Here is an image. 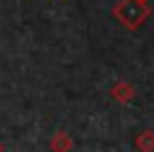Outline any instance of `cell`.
<instances>
[{"label":"cell","mask_w":154,"mask_h":152,"mask_svg":"<svg viewBox=\"0 0 154 152\" xmlns=\"http://www.w3.org/2000/svg\"><path fill=\"white\" fill-rule=\"evenodd\" d=\"M150 15H152L150 5L141 2V0H118L112 7V17L129 32L139 30L150 19Z\"/></svg>","instance_id":"1"},{"label":"cell","mask_w":154,"mask_h":152,"mask_svg":"<svg viewBox=\"0 0 154 152\" xmlns=\"http://www.w3.org/2000/svg\"><path fill=\"white\" fill-rule=\"evenodd\" d=\"M110 97L116 101V104H129L133 97H135V89L131 82L127 80H118L110 87Z\"/></svg>","instance_id":"2"},{"label":"cell","mask_w":154,"mask_h":152,"mask_svg":"<svg viewBox=\"0 0 154 152\" xmlns=\"http://www.w3.org/2000/svg\"><path fill=\"white\" fill-rule=\"evenodd\" d=\"M74 148V139L66 129H59L53 133V137L49 139V150L51 152H72Z\"/></svg>","instance_id":"3"},{"label":"cell","mask_w":154,"mask_h":152,"mask_svg":"<svg viewBox=\"0 0 154 152\" xmlns=\"http://www.w3.org/2000/svg\"><path fill=\"white\" fill-rule=\"evenodd\" d=\"M135 148L139 152H154V129H143L135 135Z\"/></svg>","instance_id":"4"},{"label":"cell","mask_w":154,"mask_h":152,"mask_svg":"<svg viewBox=\"0 0 154 152\" xmlns=\"http://www.w3.org/2000/svg\"><path fill=\"white\" fill-rule=\"evenodd\" d=\"M0 152H5V144L2 141H0Z\"/></svg>","instance_id":"5"},{"label":"cell","mask_w":154,"mask_h":152,"mask_svg":"<svg viewBox=\"0 0 154 152\" xmlns=\"http://www.w3.org/2000/svg\"><path fill=\"white\" fill-rule=\"evenodd\" d=\"M141 2H150V0H141Z\"/></svg>","instance_id":"6"}]
</instances>
